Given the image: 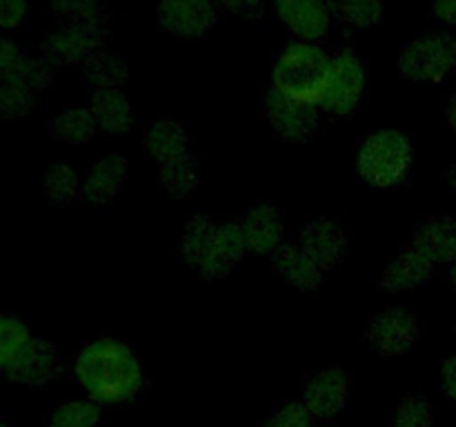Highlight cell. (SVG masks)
Here are the masks:
<instances>
[{
	"label": "cell",
	"instance_id": "obj_1",
	"mask_svg": "<svg viewBox=\"0 0 456 427\" xmlns=\"http://www.w3.org/2000/svg\"><path fill=\"white\" fill-rule=\"evenodd\" d=\"M74 374L94 403H127L142 390V369L136 354L116 338L87 342L76 356Z\"/></svg>",
	"mask_w": 456,
	"mask_h": 427
},
{
	"label": "cell",
	"instance_id": "obj_2",
	"mask_svg": "<svg viewBox=\"0 0 456 427\" xmlns=\"http://www.w3.org/2000/svg\"><path fill=\"white\" fill-rule=\"evenodd\" d=\"M330 56L316 43L292 40L279 52L272 69L274 87L294 98L319 107L321 85L328 71Z\"/></svg>",
	"mask_w": 456,
	"mask_h": 427
},
{
	"label": "cell",
	"instance_id": "obj_3",
	"mask_svg": "<svg viewBox=\"0 0 456 427\" xmlns=\"http://www.w3.org/2000/svg\"><path fill=\"white\" fill-rule=\"evenodd\" d=\"M412 163L414 151L408 138L395 129H383L361 145L356 169L363 182L377 189H390L410 176Z\"/></svg>",
	"mask_w": 456,
	"mask_h": 427
},
{
	"label": "cell",
	"instance_id": "obj_4",
	"mask_svg": "<svg viewBox=\"0 0 456 427\" xmlns=\"http://www.w3.org/2000/svg\"><path fill=\"white\" fill-rule=\"evenodd\" d=\"M365 96V67L354 49H343L330 56L328 71L321 85L319 107L328 114L346 118L361 107Z\"/></svg>",
	"mask_w": 456,
	"mask_h": 427
},
{
	"label": "cell",
	"instance_id": "obj_5",
	"mask_svg": "<svg viewBox=\"0 0 456 427\" xmlns=\"http://www.w3.org/2000/svg\"><path fill=\"white\" fill-rule=\"evenodd\" d=\"M399 71L412 83H444L456 71V38L428 34L401 49Z\"/></svg>",
	"mask_w": 456,
	"mask_h": 427
},
{
	"label": "cell",
	"instance_id": "obj_6",
	"mask_svg": "<svg viewBox=\"0 0 456 427\" xmlns=\"http://www.w3.org/2000/svg\"><path fill=\"white\" fill-rule=\"evenodd\" d=\"M263 111H265L267 123L274 129L276 136L288 142H305L319 132V107L289 96L276 87L265 93Z\"/></svg>",
	"mask_w": 456,
	"mask_h": 427
},
{
	"label": "cell",
	"instance_id": "obj_7",
	"mask_svg": "<svg viewBox=\"0 0 456 427\" xmlns=\"http://www.w3.org/2000/svg\"><path fill=\"white\" fill-rule=\"evenodd\" d=\"M102 44V25L94 22H65L45 36L40 52L52 65H85Z\"/></svg>",
	"mask_w": 456,
	"mask_h": 427
},
{
	"label": "cell",
	"instance_id": "obj_8",
	"mask_svg": "<svg viewBox=\"0 0 456 427\" xmlns=\"http://www.w3.org/2000/svg\"><path fill=\"white\" fill-rule=\"evenodd\" d=\"M274 9L294 40L305 43L325 38L337 18L334 0H274Z\"/></svg>",
	"mask_w": 456,
	"mask_h": 427
},
{
	"label": "cell",
	"instance_id": "obj_9",
	"mask_svg": "<svg viewBox=\"0 0 456 427\" xmlns=\"http://www.w3.org/2000/svg\"><path fill=\"white\" fill-rule=\"evenodd\" d=\"M159 18L172 36L196 40L216 27L218 4L214 0H160Z\"/></svg>",
	"mask_w": 456,
	"mask_h": 427
},
{
	"label": "cell",
	"instance_id": "obj_10",
	"mask_svg": "<svg viewBox=\"0 0 456 427\" xmlns=\"http://www.w3.org/2000/svg\"><path fill=\"white\" fill-rule=\"evenodd\" d=\"M352 394V378L346 369L328 367L307 378L303 387V403L310 409L312 418L328 421L346 409Z\"/></svg>",
	"mask_w": 456,
	"mask_h": 427
},
{
	"label": "cell",
	"instance_id": "obj_11",
	"mask_svg": "<svg viewBox=\"0 0 456 427\" xmlns=\"http://www.w3.org/2000/svg\"><path fill=\"white\" fill-rule=\"evenodd\" d=\"M417 334V316L405 307H392L370 320L365 327V341L381 354H401L412 347Z\"/></svg>",
	"mask_w": 456,
	"mask_h": 427
},
{
	"label": "cell",
	"instance_id": "obj_12",
	"mask_svg": "<svg viewBox=\"0 0 456 427\" xmlns=\"http://www.w3.org/2000/svg\"><path fill=\"white\" fill-rule=\"evenodd\" d=\"M61 374V359L52 342L43 338H31L25 350L16 356L7 369L9 381L20 383V385L38 387L53 381Z\"/></svg>",
	"mask_w": 456,
	"mask_h": 427
},
{
	"label": "cell",
	"instance_id": "obj_13",
	"mask_svg": "<svg viewBox=\"0 0 456 427\" xmlns=\"http://www.w3.org/2000/svg\"><path fill=\"white\" fill-rule=\"evenodd\" d=\"M301 245L323 271L343 261L347 249V231L334 218H314L301 231Z\"/></svg>",
	"mask_w": 456,
	"mask_h": 427
},
{
	"label": "cell",
	"instance_id": "obj_14",
	"mask_svg": "<svg viewBox=\"0 0 456 427\" xmlns=\"http://www.w3.org/2000/svg\"><path fill=\"white\" fill-rule=\"evenodd\" d=\"M240 234H243L248 252L252 254H274L283 240V216L274 205H256L243 214L239 221Z\"/></svg>",
	"mask_w": 456,
	"mask_h": 427
},
{
	"label": "cell",
	"instance_id": "obj_15",
	"mask_svg": "<svg viewBox=\"0 0 456 427\" xmlns=\"http://www.w3.org/2000/svg\"><path fill=\"white\" fill-rule=\"evenodd\" d=\"M245 254H248V245H245L243 234H240L239 222L218 225L212 247H209L208 256L200 265V274L209 280L223 278V276H227L239 267Z\"/></svg>",
	"mask_w": 456,
	"mask_h": 427
},
{
	"label": "cell",
	"instance_id": "obj_16",
	"mask_svg": "<svg viewBox=\"0 0 456 427\" xmlns=\"http://www.w3.org/2000/svg\"><path fill=\"white\" fill-rule=\"evenodd\" d=\"M129 178V163L123 154H107L98 158L87 172L83 196L94 205H102L118 196Z\"/></svg>",
	"mask_w": 456,
	"mask_h": 427
},
{
	"label": "cell",
	"instance_id": "obj_17",
	"mask_svg": "<svg viewBox=\"0 0 456 427\" xmlns=\"http://www.w3.org/2000/svg\"><path fill=\"white\" fill-rule=\"evenodd\" d=\"M414 249L435 265H452L456 261V218L439 216L421 222L414 231Z\"/></svg>",
	"mask_w": 456,
	"mask_h": 427
},
{
	"label": "cell",
	"instance_id": "obj_18",
	"mask_svg": "<svg viewBox=\"0 0 456 427\" xmlns=\"http://www.w3.org/2000/svg\"><path fill=\"white\" fill-rule=\"evenodd\" d=\"M435 262L428 261L419 249L410 247L396 254L386 270L381 271L379 285L387 292H403V289H414L419 285H426L432 278Z\"/></svg>",
	"mask_w": 456,
	"mask_h": 427
},
{
	"label": "cell",
	"instance_id": "obj_19",
	"mask_svg": "<svg viewBox=\"0 0 456 427\" xmlns=\"http://www.w3.org/2000/svg\"><path fill=\"white\" fill-rule=\"evenodd\" d=\"M274 270L301 292H316L323 283V270L301 245H281L274 252Z\"/></svg>",
	"mask_w": 456,
	"mask_h": 427
},
{
	"label": "cell",
	"instance_id": "obj_20",
	"mask_svg": "<svg viewBox=\"0 0 456 427\" xmlns=\"http://www.w3.org/2000/svg\"><path fill=\"white\" fill-rule=\"evenodd\" d=\"M94 120L98 129H102L110 136H125L134 127V107L123 89H111V92H94L89 102Z\"/></svg>",
	"mask_w": 456,
	"mask_h": 427
},
{
	"label": "cell",
	"instance_id": "obj_21",
	"mask_svg": "<svg viewBox=\"0 0 456 427\" xmlns=\"http://www.w3.org/2000/svg\"><path fill=\"white\" fill-rule=\"evenodd\" d=\"M145 147L151 158L156 160V165L191 154L190 136H187L185 127L172 118H159L150 125L145 133Z\"/></svg>",
	"mask_w": 456,
	"mask_h": 427
},
{
	"label": "cell",
	"instance_id": "obj_22",
	"mask_svg": "<svg viewBox=\"0 0 456 427\" xmlns=\"http://www.w3.org/2000/svg\"><path fill=\"white\" fill-rule=\"evenodd\" d=\"M49 129H52V136L65 145H83L96 136L98 125L89 107L87 109L74 107V109H65L62 114H58L49 123Z\"/></svg>",
	"mask_w": 456,
	"mask_h": 427
},
{
	"label": "cell",
	"instance_id": "obj_23",
	"mask_svg": "<svg viewBox=\"0 0 456 427\" xmlns=\"http://www.w3.org/2000/svg\"><path fill=\"white\" fill-rule=\"evenodd\" d=\"M159 173L165 189L176 198H185L199 189L200 172L194 154H185L181 158L159 165Z\"/></svg>",
	"mask_w": 456,
	"mask_h": 427
},
{
	"label": "cell",
	"instance_id": "obj_24",
	"mask_svg": "<svg viewBox=\"0 0 456 427\" xmlns=\"http://www.w3.org/2000/svg\"><path fill=\"white\" fill-rule=\"evenodd\" d=\"M85 76L94 92H111L123 89L127 83V62L114 53L98 52L89 62H85Z\"/></svg>",
	"mask_w": 456,
	"mask_h": 427
},
{
	"label": "cell",
	"instance_id": "obj_25",
	"mask_svg": "<svg viewBox=\"0 0 456 427\" xmlns=\"http://www.w3.org/2000/svg\"><path fill=\"white\" fill-rule=\"evenodd\" d=\"M216 230H218V222H214L212 218L208 216H196L187 222L181 238V249H183V256H185V261L190 262L191 267H199L200 270L209 247H212Z\"/></svg>",
	"mask_w": 456,
	"mask_h": 427
},
{
	"label": "cell",
	"instance_id": "obj_26",
	"mask_svg": "<svg viewBox=\"0 0 456 427\" xmlns=\"http://www.w3.org/2000/svg\"><path fill=\"white\" fill-rule=\"evenodd\" d=\"M31 332L20 318L0 311V374H7L9 365L16 360V356L25 350L31 341Z\"/></svg>",
	"mask_w": 456,
	"mask_h": 427
},
{
	"label": "cell",
	"instance_id": "obj_27",
	"mask_svg": "<svg viewBox=\"0 0 456 427\" xmlns=\"http://www.w3.org/2000/svg\"><path fill=\"white\" fill-rule=\"evenodd\" d=\"M80 182L74 169L65 163H56L49 167L43 182V196L53 207H65L78 196Z\"/></svg>",
	"mask_w": 456,
	"mask_h": 427
},
{
	"label": "cell",
	"instance_id": "obj_28",
	"mask_svg": "<svg viewBox=\"0 0 456 427\" xmlns=\"http://www.w3.org/2000/svg\"><path fill=\"white\" fill-rule=\"evenodd\" d=\"M334 12L346 25L372 29L383 20V0H334Z\"/></svg>",
	"mask_w": 456,
	"mask_h": 427
},
{
	"label": "cell",
	"instance_id": "obj_29",
	"mask_svg": "<svg viewBox=\"0 0 456 427\" xmlns=\"http://www.w3.org/2000/svg\"><path fill=\"white\" fill-rule=\"evenodd\" d=\"M101 412L89 400H69L53 409L49 427H96Z\"/></svg>",
	"mask_w": 456,
	"mask_h": 427
},
{
	"label": "cell",
	"instance_id": "obj_30",
	"mask_svg": "<svg viewBox=\"0 0 456 427\" xmlns=\"http://www.w3.org/2000/svg\"><path fill=\"white\" fill-rule=\"evenodd\" d=\"M36 105V93L9 78L0 83V116L4 118H25Z\"/></svg>",
	"mask_w": 456,
	"mask_h": 427
},
{
	"label": "cell",
	"instance_id": "obj_31",
	"mask_svg": "<svg viewBox=\"0 0 456 427\" xmlns=\"http://www.w3.org/2000/svg\"><path fill=\"white\" fill-rule=\"evenodd\" d=\"M49 9L65 22H94L102 25L101 0H49Z\"/></svg>",
	"mask_w": 456,
	"mask_h": 427
},
{
	"label": "cell",
	"instance_id": "obj_32",
	"mask_svg": "<svg viewBox=\"0 0 456 427\" xmlns=\"http://www.w3.org/2000/svg\"><path fill=\"white\" fill-rule=\"evenodd\" d=\"M12 78L18 80L20 85H25V87L31 89L34 93H40L45 92V89H49V85L53 83L52 62L45 60L43 56L40 58L22 56L20 65L16 67Z\"/></svg>",
	"mask_w": 456,
	"mask_h": 427
},
{
	"label": "cell",
	"instance_id": "obj_33",
	"mask_svg": "<svg viewBox=\"0 0 456 427\" xmlns=\"http://www.w3.org/2000/svg\"><path fill=\"white\" fill-rule=\"evenodd\" d=\"M432 421H435V414H432L430 400L426 396L412 394L401 400L396 407L392 427H432Z\"/></svg>",
	"mask_w": 456,
	"mask_h": 427
},
{
	"label": "cell",
	"instance_id": "obj_34",
	"mask_svg": "<svg viewBox=\"0 0 456 427\" xmlns=\"http://www.w3.org/2000/svg\"><path fill=\"white\" fill-rule=\"evenodd\" d=\"M312 414L303 400H289L265 421V427H312Z\"/></svg>",
	"mask_w": 456,
	"mask_h": 427
},
{
	"label": "cell",
	"instance_id": "obj_35",
	"mask_svg": "<svg viewBox=\"0 0 456 427\" xmlns=\"http://www.w3.org/2000/svg\"><path fill=\"white\" fill-rule=\"evenodd\" d=\"M29 16V0H0V29H18Z\"/></svg>",
	"mask_w": 456,
	"mask_h": 427
},
{
	"label": "cell",
	"instance_id": "obj_36",
	"mask_svg": "<svg viewBox=\"0 0 456 427\" xmlns=\"http://www.w3.org/2000/svg\"><path fill=\"white\" fill-rule=\"evenodd\" d=\"M22 56H25V53L20 52V47H18L13 40L0 38V83L12 78L16 67L20 65Z\"/></svg>",
	"mask_w": 456,
	"mask_h": 427
},
{
	"label": "cell",
	"instance_id": "obj_37",
	"mask_svg": "<svg viewBox=\"0 0 456 427\" xmlns=\"http://www.w3.org/2000/svg\"><path fill=\"white\" fill-rule=\"evenodd\" d=\"M214 3L249 20H258L263 16V0H214Z\"/></svg>",
	"mask_w": 456,
	"mask_h": 427
},
{
	"label": "cell",
	"instance_id": "obj_38",
	"mask_svg": "<svg viewBox=\"0 0 456 427\" xmlns=\"http://www.w3.org/2000/svg\"><path fill=\"white\" fill-rule=\"evenodd\" d=\"M432 13L445 27H456V0H432Z\"/></svg>",
	"mask_w": 456,
	"mask_h": 427
},
{
	"label": "cell",
	"instance_id": "obj_39",
	"mask_svg": "<svg viewBox=\"0 0 456 427\" xmlns=\"http://www.w3.org/2000/svg\"><path fill=\"white\" fill-rule=\"evenodd\" d=\"M444 387L450 399L456 400V354L444 363Z\"/></svg>",
	"mask_w": 456,
	"mask_h": 427
},
{
	"label": "cell",
	"instance_id": "obj_40",
	"mask_svg": "<svg viewBox=\"0 0 456 427\" xmlns=\"http://www.w3.org/2000/svg\"><path fill=\"white\" fill-rule=\"evenodd\" d=\"M448 123L452 127V132L456 133V93L450 98V105H448Z\"/></svg>",
	"mask_w": 456,
	"mask_h": 427
},
{
	"label": "cell",
	"instance_id": "obj_41",
	"mask_svg": "<svg viewBox=\"0 0 456 427\" xmlns=\"http://www.w3.org/2000/svg\"><path fill=\"white\" fill-rule=\"evenodd\" d=\"M445 181H448V187L456 194V165L448 169V178H445Z\"/></svg>",
	"mask_w": 456,
	"mask_h": 427
},
{
	"label": "cell",
	"instance_id": "obj_42",
	"mask_svg": "<svg viewBox=\"0 0 456 427\" xmlns=\"http://www.w3.org/2000/svg\"><path fill=\"white\" fill-rule=\"evenodd\" d=\"M448 280L452 283V287L456 289V261L452 262V265H448Z\"/></svg>",
	"mask_w": 456,
	"mask_h": 427
},
{
	"label": "cell",
	"instance_id": "obj_43",
	"mask_svg": "<svg viewBox=\"0 0 456 427\" xmlns=\"http://www.w3.org/2000/svg\"><path fill=\"white\" fill-rule=\"evenodd\" d=\"M0 427H7V425H4V423H0Z\"/></svg>",
	"mask_w": 456,
	"mask_h": 427
},
{
	"label": "cell",
	"instance_id": "obj_44",
	"mask_svg": "<svg viewBox=\"0 0 456 427\" xmlns=\"http://www.w3.org/2000/svg\"><path fill=\"white\" fill-rule=\"evenodd\" d=\"M312 427H314V425H312Z\"/></svg>",
	"mask_w": 456,
	"mask_h": 427
}]
</instances>
